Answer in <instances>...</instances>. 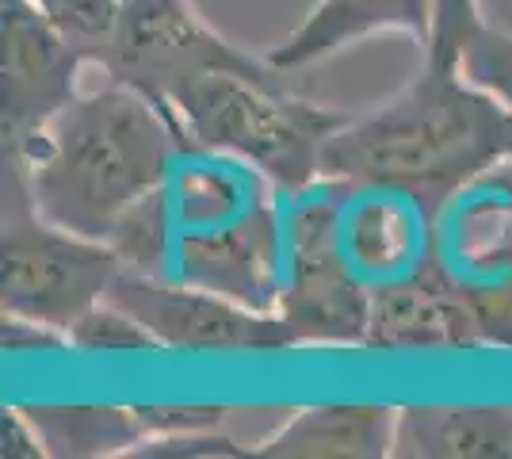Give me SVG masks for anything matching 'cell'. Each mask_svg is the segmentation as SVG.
I'll return each instance as SVG.
<instances>
[{
	"label": "cell",
	"mask_w": 512,
	"mask_h": 459,
	"mask_svg": "<svg viewBox=\"0 0 512 459\" xmlns=\"http://www.w3.org/2000/svg\"><path fill=\"white\" fill-rule=\"evenodd\" d=\"M341 184L318 176L302 188H279L283 287L276 314L299 345H360L371 318V291L352 276L337 241Z\"/></svg>",
	"instance_id": "obj_5"
},
{
	"label": "cell",
	"mask_w": 512,
	"mask_h": 459,
	"mask_svg": "<svg viewBox=\"0 0 512 459\" xmlns=\"http://www.w3.org/2000/svg\"><path fill=\"white\" fill-rule=\"evenodd\" d=\"M501 161H512V111L459 66L425 62L398 96L333 131L321 176L394 184L444 203Z\"/></svg>",
	"instance_id": "obj_3"
},
{
	"label": "cell",
	"mask_w": 512,
	"mask_h": 459,
	"mask_svg": "<svg viewBox=\"0 0 512 459\" xmlns=\"http://www.w3.org/2000/svg\"><path fill=\"white\" fill-rule=\"evenodd\" d=\"M107 299L123 306L130 318H138L157 337V345L169 352L211 356V352H279L299 345L279 314L253 310L226 295L172 284L134 268H119Z\"/></svg>",
	"instance_id": "obj_9"
},
{
	"label": "cell",
	"mask_w": 512,
	"mask_h": 459,
	"mask_svg": "<svg viewBox=\"0 0 512 459\" xmlns=\"http://www.w3.org/2000/svg\"><path fill=\"white\" fill-rule=\"evenodd\" d=\"M436 264L463 287L486 345L512 349V161L436 207Z\"/></svg>",
	"instance_id": "obj_8"
},
{
	"label": "cell",
	"mask_w": 512,
	"mask_h": 459,
	"mask_svg": "<svg viewBox=\"0 0 512 459\" xmlns=\"http://www.w3.org/2000/svg\"><path fill=\"white\" fill-rule=\"evenodd\" d=\"M459 73L512 111V31L482 23L459 54Z\"/></svg>",
	"instance_id": "obj_17"
},
{
	"label": "cell",
	"mask_w": 512,
	"mask_h": 459,
	"mask_svg": "<svg viewBox=\"0 0 512 459\" xmlns=\"http://www.w3.org/2000/svg\"><path fill=\"white\" fill-rule=\"evenodd\" d=\"M123 268L276 314L283 287L279 188L226 153L184 146L169 180L111 238Z\"/></svg>",
	"instance_id": "obj_1"
},
{
	"label": "cell",
	"mask_w": 512,
	"mask_h": 459,
	"mask_svg": "<svg viewBox=\"0 0 512 459\" xmlns=\"http://www.w3.org/2000/svg\"><path fill=\"white\" fill-rule=\"evenodd\" d=\"M35 4L85 50L88 62L107 43L115 27V12H119V0H35Z\"/></svg>",
	"instance_id": "obj_19"
},
{
	"label": "cell",
	"mask_w": 512,
	"mask_h": 459,
	"mask_svg": "<svg viewBox=\"0 0 512 459\" xmlns=\"http://www.w3.org/2000/svg\"><path fill=\"white\" fill-rule=\"evenodd\" d=\"M363 349L379 352H467L490 349L463 287L432 261L394 280L371 299Z\"/></svg>",
	"instance_id": "obj_11"
},
{
	"label": "cell",
	"mask_w": 512,
	"mask_h": 459,
	"mask_svg": "<svg viewBox=\"0 0 512 459\" xmlns=\"http://www.w3.org/2000/svg\"><path fill=\"white\" fill-rule=\"evenodd\" d=\"M195 150L226 153L253 165L276 188H302L321 176V153L348 115L310 104L283 77L203 73L165 100Z\"/></svg>",
	"instance_id": "obj_4"
},
{
	"label": "cell",
	"mask_w": 512,
	"mask_h": 459,
	"mask_svg": "<svg viewBox=\"0 0 512 459\" xmlns=\"http://www.w3.org/2000/svg\"><path fill=\"white\" fill-rule=\"evenodd\" d=\"M398 410L390 406H310L287 417L253 456L268 459H383L394 452Z\"/></svg>",
	"instance_id": "obj_13"
},
{
	"label": "cell",
	"mask_w": 512,
	"mask_h": 459,
	"mask_svg": "<svg viewBox=\"0 0 512 459\" xmlns=\"http://www.w3.org/2000/svg\"><path fill=\"white\" fill-rule=\"evenodd\" d=\"M184 134L165 104L100 73L23 146L4 150V180L46 222L107 241L169 180Z\"/></svg>",
	"instance_id": "obj_2"
},
{
	"label": "cell",
	"mask_w": 512,
	"mask_h": 459,
	"mask_svg": "<svg viewBox=\"0 0 512 459\" xmlns=\"http://www.w3.org/2000/svg\"><path fill=\"white\" fill-rule=\"evenodd\" d=\"M92 66L165 104L180 85L203 73H245L283 77L268 58L260 62L241 46L222 39L211 23L199 20L192 0H119L115 27L96 50Z\"/></svg>",
	"instance_id": "obj_7"
},
{
	"label": "cell",
	"mask_w": 512,
	"mask_h": 459,
	"mask_svg": "<svg viewBox=\"0 0 512 459\" xmlns=\"http://www.w3.org/2000/svg\"><path fill=\"white\" fill-rule=\"evenodd\" d=\"M222 429V425H218ZM218 429H192V433H169V437H146L130 456L134 459H230L245 448Z\"/></svg>",
	"instance_id": "obj_20"
},
{
	"label": "cell",
	"mask_w": 512,
	"mask_h": 459,
	"mask_svg": "<svg viewBox=\"0 0 512 459\" xmlns=\"http://www.w3.org/2000/svg\"><path fill=\"white\" fill-rule=\"evenodd\" d=\"M4 16V150L23 146L81 92L92 62L35 0H0Z\"/></svg>",
	"instance_id": "obj_10"
},
{
	"label": "cell",
	"mask_w": 512,
	"mask_h": 459,
	"mask_svg": "<svg viewBox=\"0 0 512 459\" xmlns=\"http://www.w3.org/2000/svg\"><path fill=\"white\" fill-rule=\"evenodd\" d=\"M0 433H4V456H23V459L46 456L43 437H39L35 421H31V414L20 410V406L4 410V417H0Z\"/></svg>",
	"instance_id": "obj_22"
},
{
	"label": "cell",
	"mask_w": 512,
	"mask_h": 459,
	"mask_svg": "<svg viewBox=\"0 0 512 459\" xmlns=\"http://www.w3.org/2000/svg\"><path fill=\"white\" fill-rule=\"evenodd\" d=\"M432 23V0H318L302 23L268 54L276 69H302L333 58L344 46L379 31H406L425 46Z\"/></svg>",
	"instance_id": "obj_12"
},
{
	"label": "cell",
	"mask_w": 512,
	"mask_h": 459,
	"mask_svg": "<svg viewBox=\"0 0 512 459\" xmlns=\"http://www.w3.org/2000/svg\"><path fill=\"white\" fill-rule=\"evenodd\" d=\"M46 456L58 459H100V456H130L146 429L134 410L115 406H35L27 410Z\"/></svg>",
	"instance_id": "obj_15"
},
{
	"label": "cell",
	"mask_w": 512,
	"mask_h": 459,
	"mask_svg": "<svg viewBox=\"0 0 512 459\" xmlns=\"http://www.w3.org/2000/svg\"><path fill=\"white\" fill-rule=\"evenodd\" d=\"M146 437L192 433V429H218L226 421L222 406H134Z\"/></svg>",
	"instance_id": "obj_21"
},
{
	"label": "cell",
	"mask_w": 512,
	"mask_h": 459,
	"mask_svg": "<svg viewBox=\"0 0 512 459\" xmlns=\"http://www.w3.org/2000/svg\"><path fill=\"white\" fill-rule=\"evenodd\" d=\"M119 253L96 238H81L46 222L12 180H4V318L69 333L96 303H104Z\"/></svg>",
	"instance_id": "obj_6"
},
{
	"label": "cell",
	"mask_w": 512,
	"mask_h": 459,
	"mask_svg": "<svg viewBox=\"0 0 512 459\" xmlns=\"http://www.w3.org/2000/svg\"><path fill=\"white\" fill-rule=\"evenodd\" d=\"M482 27L478 0H432V23H428L425 62L436 66H459V54L470 35Z\"/></svg>",
	"instance_id": "obj_18"
},
{
	"label": "cell",
	"mask_w": 512,
	"mask_h": 459,
	"mask_svg": "<svg viewBox=\"0 0 512 459\" xmlns=\"http://www.w3.org/2000/svg\"><path fill=\"white\" fill-rule=\"evenodd\" d=\"M398 459H512L509 406H406L394 425Z\"/></svg>",
	"instance_id": "obj_14"
},
{
	"label": "cell",
	"mask_w": 512,
	"mask_h": 459,
	"mask_svg": "<svg viewBox=\"0 0 512 459\" xmlns=\"http://www.w3.org/2000/svg\"><path fill=\"white\" fill-rule=\"evenodd\" d=\"M65 341L77 352H161L150 329L111 299L96 303L85 318H77L73 329L65 333Z\"/></svg>",
	"instance_id": "obj_16"
}]
</instances>
